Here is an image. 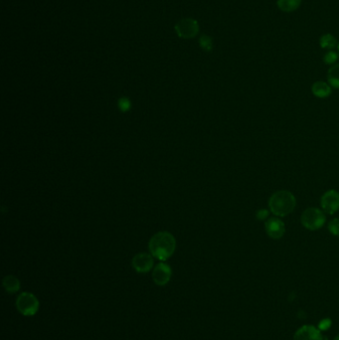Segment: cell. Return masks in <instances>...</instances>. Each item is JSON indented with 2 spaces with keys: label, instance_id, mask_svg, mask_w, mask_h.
Here are the masks:
<instances>
[{
  "label": "cell",
  "instance_id": "obj_2",
  "mask_svg": "<svg viewBox=\"0 0 339 340\" xmlns=\"http://www.w3.org/2000/svg\"><path fill=\"white\" fill-rule=\"evenodd\" d=\"M296 205V197L292 192L287 190L275 192L269 200L270 210L278 217L288 216L295 210Z\"/></svg>",
  "mask_w": 339,
  "mask_h": 340
},
{
  "label": "cell",
  "instance_id": "obj_13",
  "mask_svg": "<svg viewBox=\"0 0 339 340\" xmlns=\"http://www.w3.org/2000/svg\"><path fill=\"white\" fill-rule=\"evenodd\" d=\"M302 4V0H278L279 8L284 12H293Z\"/></svg>",
  "mask_w": 339,
  "mask_h": 340
},
{
  "label": "cell",
  "instance_id": "obj_19",
  "mask_svg": "<svg viewBox=\"0 0 339 340\" xmlns=\"http://www.w3.org/2000/svg\"><path fill=\"white\" fill-rule=\"evenodd\" d=\"M329 230L330 232L334 235V236H338L339 237V218H336L334 219L330 225H329Z\"/></svg>",
  "mask_w": 339,
  "mask_h": 340
},
{
  "label": "cell",
  "instance_id": "obj_6",
  "mask_svg": "<svg viewBox=\"0 0 339 340\" xmlns=\"http://www.w3.org/2000/svg\"><path fill=\"white\" fill-rule=\"evenodd\" d=\"M132 268L139 274H146L153 268V256L147 253H139L132 258Z\"/></svg>",
  "mask_w": 339,
  "mask_h": 340
},
{
  "label": "cell",
  "instance_id": "obj_12",
  "mask_svg": "<svg viewBox=\"0 0 339 340\" xmlns=\"http://www.w3.org/2000/svg\"><path fill=\"white\" fill-rule=\"evenodd\" d=\"M2 284L5 291L9 294H15L20 290V282L15 276H6Z\"/></svg>",
  "mask_w": 339,
  "mask_h": 340
},
{
  "label": "cell",
  "instance_id": "obj_7",
  "mask_svg": "<svg viewBox=\"0 0 339 340\" xmlns=\"http://www.w3.org/2000/svg\"><path fill=\"white\" fill-rule=\"evenodd\" d=\"M324 211L328 214H335L339 210V192L335 189L327 191L321 200Z\"/></svg>",
  "mask_w": 339,
  "mask_h": 340
},
{
  "label": "cell",
  "instance_id": "obj_15",
  "mask_svg": "<svg viewBox=\"0 0 339 340\" xmlns=\"http://www.w3.org/2000/svg\"><path fill=\"white\" fill-rule=\"evenodd\" d=\"M321 46L324 49H334L338 46V41L335 36L326 34L321 38Z\"/></svg>",
  "mask_w": 339,
  "mask_h": 340
},
{
  "label": "cell",
  "instance_id": "obj_8",
  "mask_svg": "<svg viewBox=\"0 0 339 340\" xmlns=\"http://www.w3.org/2000/svg\"><path fill=\"white\" fill-rule=\"evenodd\" d=\"M172 276V271L171 268L164 263H160L158 264L152 272V279L153 282L155 283V285L159 286V287H164L166 286Z\"/></svg>",
  "mask_w": 339,
  "mask_h": 340
},
{
  "label": "cell",
  "instance_id": "obj_17",
  "mask_svg": "<svg viewBox=\"0 0 339 340\" xmlns=\"http://www.w3.org/2000/svg\"><path fill=\"white\" fill-rule=\"evenodd\" d=\"M117 105H118V109L123 113H126L131 109V103L127 98L119 99Z\"/></svg>",
  "mask_w": 339,
  "mask_h": 340
},
{
  "label": "cell",
  "instance_id": "obj_21",
  "mask_svg": "<svg viewBox=\"0 0 339 340\" xmlns=\"http://www.w3.org/2000/svg\"><path fill=\"white\" fill-rule=\"evenodd\" d=\"M339 340V337H338V338H337V339H336V340Z\"/></svg>",
  "mask_w": 339,
  "mask_h": 340
},
{
  "label": "cell",
  "instance_id": "obj_20",
  "mask_svg": "<svg viewBox=\"0 0 339 340\" xmlns=\"http://www.w3.org/2000/svg\"><path fill=\"white\" fill-rule=\"evenodd\" d=\"M268 216H269V212L266 209H261L257 211V214H256V217L259 220H265Z\"/></svg>",
  "mask_w": 339,
  "mask_h": 340
},
{
  "label": "cell",
  "instance_id": "obj_14",
  "mask_svg": "<svg viewBox=\"0 0 339 340\" xmlns=\"http://www.w3.org/2000/svg\"><path fill=\"white\" fill-rule=\"evenodd\" d=\"M328 80L330 85L335 88L339 89V64L333 66L328 73Z\"/></svg>",
  "mask_w": 339,
  "mask_h": 340
},
{
  "label": "cell",
  "instance_id": "obj_11",
  "mask_svg": "<svg viewBox=\"0 0 339 340\" xmlns=\"http://www.w3.org/2000/svg\"><path fill=\"white\" fill-rule=\"evenodd\" d=\"M312 92L316 97H318L320 99H325V98H328L329 96H331L332 87H331V85H329L326 82L318 81L313 85Z\"/></svg>",
  "mask_w": 339,
  "mask_h": 340
},
{
  "label": "cell",
  "instance_id": "obj_3",
  "mask_svg": "<svg viewBox=\"0 0 339 340\" xmlns=\"http://www.w3.org/2000/svg\"><path fill=\"white\" fill-rule=\"evenodd\" d=\"M39 301L35 295L25 292L18 296L16 300V308L18 312L25 317H33L39 311Z\"/></svg>",
  "mask_w": 339,
  "mask_h": 340
},
{
  "label": "cell",
  "instance_id": "obj_18",
  "mask_svg": "<svg viewBox=\"0 0 339 340\" xmlns=\"http://www.w3.org/2000/svg\"><path fill=\"white\" fill-rule=\"evenodd\" d=\"M338 59H339V55H338V53H336V52H334V51L328 52V53L325 55V57H324V61H325V63L328 64V65L335 64V63L338 61Z\"/></svg>",
  "mask_w": 339,
  "mask_h": 340
},
{
  "label": "cell",
  "instance_id": "obj_4",
  "mask_svg": "<svg viewBox=\"0 0 339 340\" xmlns=\"http://www.w3.org/2000/svg\"><path fill=\"white\" fill-rule=\"evenodd\" d=\"M301 220L305 228L311 231H316L325 225L327 218L325 213L321 209L308 208L303 212Z\"/></svg>",
  "mask_w": 339,
  "mask_h": 340
},
{
  "label": "cell",
  "instance_id": "obj_1",
  "mask_svg": "<svg viewBox=\"0 0 339 340\" xmlns=\"http://www.w3.org/2000/svg\"><path fill=\"white\" fill-rule=\"evenodd\" d=\"M148 249L153 258L164 262L174 254L176 249V240L169 232H158L149 240Z\"/></svg>",
  "mask_w": 339,
  "mask_h": 340
},
{
  "label": "cell",
  "instance_id": "obj_5",
  "mask_svg": "<svg viewBox=\"0 0 339 340\" xmlns=\"http://www.w3.org/2000/svg\"><path fill=\"white\" fill-rule=\"evenodd\" d=\"M175 32L180 38L191 39L198 34L199 25L196 20L192 18H185L175 25Z\"/></svg>",
  "mask_w": 339,
  "mask_h": 340
},
{
  "label": "cell",
  "instance_id": "obj_22",
  "mask_svg": "<svg viewBox=\"0 0 339 340\" xmlns=\"http://www.w3.org/2000/svg\"></svg>",
  "mask_w": 339,
  "mask_h": 340
},
{
  "label": "cell",
  "instance_id": "obj_10",
  "mask_svg": "<svg viewBox=\"0 0 339 340\" xmlns=\"http://www.w3.org/2000/svg\"><path fill=\"white\" fill-rule=\"evenodd\" d=\"M294 340H323V336L316 328L306 326L297 332Z\"/></svg>",
  "mask_w": 339,
  "mask_h": 340
},
{
  "label": "cell",
  "instance_id": "obj_16",
  "mask_svg": "<svg viewBox=\"0 0 339 340\" xmlns=\"http://www.w3.org/2000/svg\"><path fill=\"white\" fill-rule=\"evenodd\" d=\"M199 44H200L201 48H202L204 51L209 52V51L212 50V46H213V44H212V39H211L209 36H206V35L201 36V38H200V40H199Z\"/></svg>",
  "mask_w": 339,
  "mask_h": 340
},
{
  "label": "cell",
  "instance_id": "obj_9",
  "mask_svg": "<svg viewBox=\"0 0 339 340\" xmlns=\"http://www.w3.org/2000/svg\"><path fill=\"white\" fill-rule=\"evenodd\" d=\"M265 230L268 236H270L272 239H275V240L281 239L285 235V232H286L285 223L279 218L268 219L265 224Z\"/></svg>",
  "mask_w": 339,
  "mask_h": 340
}]
</instances>
